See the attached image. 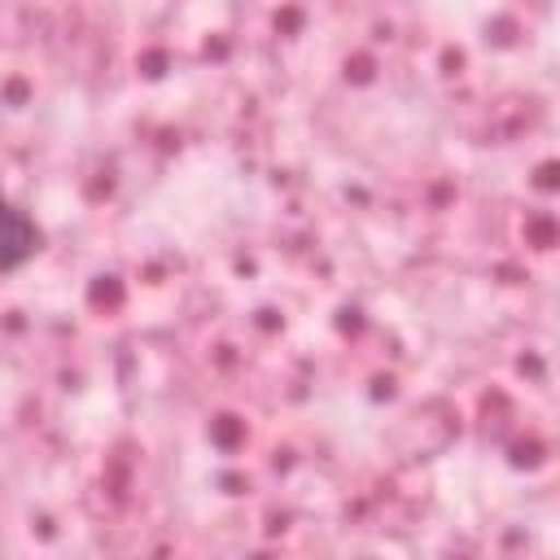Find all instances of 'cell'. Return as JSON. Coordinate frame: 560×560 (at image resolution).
<instances>
[{
    "label": "cell",
    "mask_w": 560,
    "mask_h": 560,
    "mask_svg": "<svg viewBox=\"0 0 560 560\" xmlns=\"http://www.w3.org/2000/svg\"><path fill=\"white\" fill-rule=\"evenodd\" d=\"M35 241H39V236H35V223H31L22 210L0 206V271L26 262V258L35 254Z\"/></svg>",
    "instance_id": "cell-1"
}]
</instances>
